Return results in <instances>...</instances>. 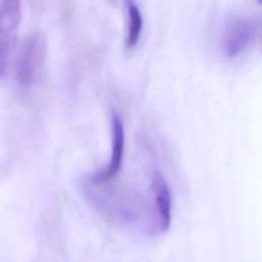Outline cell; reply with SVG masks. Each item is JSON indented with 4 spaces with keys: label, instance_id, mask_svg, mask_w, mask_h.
I'll use <instances>...</instances> for the list:
<instances>
[{
    "label": "cell",
    "instance_id": "cell-3",
    "mask_svg": "<svg viewBox=\"0 0 262 262\" xmlns=\"http://www.w3.org/2000/svg\"><path fill=\"white\" fill-rule=\"evenodd\" d=\"M21 18V0H0V77L6 74Z\"/></svg>",
    "mask_w": 262,
    "mask_h": 262
},
{
    "label": "cell",
    "instance_id": "cell-2",
    "mask_svg": "<svg viewBox=\"0 0 262 262\" xmlns=\"http://www.w3.org/2000/svg\"><path fill=\"white\" fill-rule=\"evenodd\" d=\"M260 23L255 17L231 14L223 33V50L228 57H236L247 51L257 40Z\"/></svg>",
    "mask_w": 262,
    "mask_h": 262
},
{
    "label": "cell",
    "instance_id": "cell-5",
    "mask_svg": "<svg viewBox=\"0 0 262 262\" xmlns=\"http://www.w3.org/2000/svg\"><path fill=\"white\" fill-rule=\"evenodd\" d=\"M150 187L157 206L159 227L162 231L168 230L171 224L172 202L171 192L164 175L159 171H154L151 175Z\"/></svg>",
    "mask_w": 262,
    "mask_h": 262
},
{
    "label": "cell",
    "instance_id": "cell-1",
    "mask_svg": "<svg viewBox=\"0 0 262 262\" xmlns=\"http://www.w3.org/2000/svg\"><path fill=\"white\" fill-rule=\"evenodd\" d=\"M47 55V39L34 31L23 41L15 60V78L23 86H31L41 76Z\"/></svg>",
    "mask_w": 262,
    "mask_h": 262
},
{
    "label": "cell",
    "instance_id": "cell-6",
    "mask_svg": "<svg viewBox=\"0 0 262 262\" xmlns=\"http://www.w3.org/2000/svg\"><path fill=\"white\" fill-rule=\"evenodd\" d=\"M127 10V33L125 39V46L127 49L134 48L141 36L142 32V15L140 9L134 0H126Z\"/></svg>",
    "mask_w": 262,
    "mask_h": 262
},
{
    "label": "cell",
    "instance_id": "cell-4",
    "mask_svg": "<svg viewBox=\"0 0 262 262\" xmlns=\"http://www.w3.org/2000/svg\"><path fill=\"white\" fill-rule=\"evenodd\" d=\"M111 134L112 148L110 162L104 170L93 176L92 182L96 185L110 183L118 175L122 166L125 150V130L123 121L116 112H113L111 118Z\"/></svg>",
    "mask_w": 262,
    "mask_h": 262
}]
</instances>
